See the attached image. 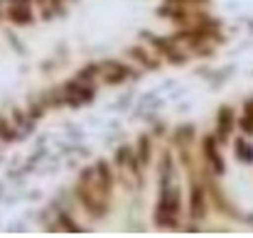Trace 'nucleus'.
Segmentation results:
<instances>
[{
    "label": "nucleus",
    "mask_w": 253,
    "mask_h": 238,
    "mask_svg": "<svg viewBox=\"0 0 253 238\" xmlns=\"http://www.w3.org/2000/svg\"><path fill=\"white\" fill-rule=\"evenodd\" d=\"M177 211H179V192L172 187H165L160 204H158V224H174Z\"/></svg>",
    "instance_id": "nucleus-1"
},
{
    "label": "nucleus",
    "mask_w": 253,
    "mask_h": 238,
    "mask_svg": "<svg viewBox=\"0 0 253 238\" xmlns=\"http://www.w3.org/2000/svg\"><path fill=\"white\" fill-rule=\"evenodd\" d=\"M10 20L17 22V25H27V22H32L30 2H27V0H15V5L10 7Z\"/></svg>",
    "instance_id": "nucleus-2"
},
{
    "label": "nucleus",
    "mask_w": 253,
    "mask_h": 238,
    "mask_svg": "<svg viewBox=\"0 0 253 238\" xmlns=\"http://www.w3.org/2000/svg\"><path fill=\"white\" fill-rule=\"evenodd\" d=\"M67 101L72 103V106H79V103H86V101H91V96H93V91H91V86H67Z\"/></svg>",
    "instance_id": "nucleus-3"
},
{
    "label": "nucleus",
    "mask_w": 253,
    "mask_h": 238,
    "mask_svg": "<svg viewBox=\"0 0 253 238\" xmlns=\"http://www.w3.org/2000/svg\"><path fill=\"white\" fill-rule=\"evenodd\" d=\"M229 123H231V113L229 111H221V138H226V133L231 130Z\"/></svg>",
    "instance_id": "nucleus-4"
}]
</instances>
